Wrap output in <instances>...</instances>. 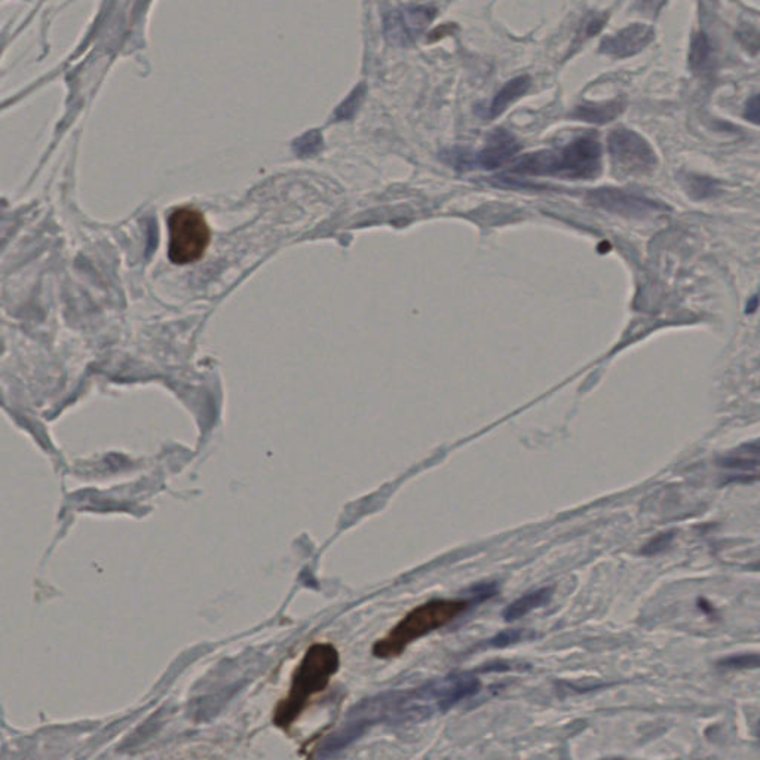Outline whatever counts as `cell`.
<instances>
[{
	"mask_svg": "<svg viewBox=\"0 0 760 760\" xmlns=\"http://www.w3.org/2000/svg\"><path fill=\"white\" fill-rule=\"evenodd\" d=\"M510 173L526 177L592 180L601 173V144L596 134H584L565 146L521 156Z\"/></svg>",
	"mask_w": 760,
	"mask_h": 760,
	"instance_id": "6da1fadb",
	"label": "cell"
},
{
	"mask_svg": "<svg viewBox=\"0 0 760 760\" xmlns=\"http://www.w3.org/2000/svg\"><path fill=\"white\" fill-rule=\"evenodd\" d=\"M339 667L340 657L333 645H312L294 670L289 694L276 706L274 723L281 730L289 731L294 722L302 716L312 699L327 690L331 677L339 672Z\"/></svg>",
	"mask_w": 760,
	"mask_h": 760,
	"instance_id": "7a4b0ae2",
	"label": "cell"
},
{
	"mask_svg": "<svg viewBox=\"0 0 760 760\" xmlns=\"http://www.w3.org/2000/svg\"><path fill=\"white\" fill-rule=\"evenodd\" d=\"M470 605L471 601L463 599H437L416 606L373 646L374 657L383 659L398 657L413 642L454 621Z\"/></svg>",
	"mask_w": 760,
	"mask_h": 760,
	"instance_id": "3957f363",
	"label": "cell"
},
{
	"mask_svg": "<svg viewBox=\"0 0 760 760\" xmlns=\"http://www.w3.org/2000/svg\"><path fill=\"white\" fill-rule=\"evenodd\" d=\"M168 256L176 265H189L204 256L209 244V227L198 209L182 207L168 217Z\"/></svg>",
	"mask_w": 760,
	"mask_h": 760,
	"instance_id": "277c9868",
	"label": "cell"
},
{
	"mask_svg": "<svg viewBox=\"0 0 760 760\" xmlns=\"http://www.w3.org/2000/svg\"><path fill=\"white\" fill-rule=\"evenodd\" d=\"M608 151L617 176H646L658 165L654 147L633 129H614L608 138Z\"/></svg>",
	"mask_w": 760,
	"mask_h": 760,
	"instance_id": "5b68a950",
	"label": "cell"
},
{
	"mask_svg": "<svg viewBox=\"0 0 760 760\" xmlns=\"http://www.w3.org/2000/svg\"><path fill=\"white\" fill-rule=\"evenodd\" d=\"M587 200L596 208L623 216V217L639 218V220L663 213L664 209L667 208L657 200L628 193L615 187H601L596 191L588 192Z\"/></svg>",
	"mask_w": 760,
	"mask_h": 760,
	"instance_id": "8992f818",
	"label": "cell"
},
{
	"mask_svg": "<svg viewBox=\"0 0 760 760\" xmlns=\"http://www.w3.org/2000/svg\"><path fill=\"white\" fill-rule=\"evenodd\" d=\"M655 30L646 24H630L601 40V53L609 57L628 58L642 53L654 40Z\"/></svg>",
	"mask_w": 760,
	"mask_h": 760,
	"instance_id": "52a82bcc",
	"label": "cell"
},
{
	"mask_svg": "<svg viewBox=\"0 0 760 760\" xmlns=\"http://www.w3.org/2000/svg\"><path fill=\"white\" fill-rule=\"evenodd\" d=\"M521 151V144L510 131L496 128L489 134L485 147L476 155V167L494 171L507 164Z\"/></svg>",
	"mask_w": 760,
	"mask_h": 760,
	"instance_id": "ba28073f",
	"label": "cell"
},
{
	"mask_svg": "<svg viewBox=\"0 0 760 760\" xmlns=\"http://www.w3.org/2000/svg\"><path fill=\"white\" fill-rule=\"evenodd\" d=\"M436 17V9L416 6L396 12L388 20L387 33L396 45L410 44V39L421 33Z\"/></svg>",
	"mask_w": 760,
	"mask_h": 760,
	"instance_id": "9c48e42d",
	"label": "cell"
},
{
	"mask_svg": "<svg viewBox=\"0 0 760 760\" xmlns=\"http://www.w3.org/2000/svg\"><path fill=\"white\" fill-rule=\"evenodd\" d=\"M624 109H625V102L621 98L603 102H584L575 107V110L570 113V118L590 122V124L605 125L617 119L623 113Z\"/></svg>",
	"mask_w": 760,
	"mask_h": 760,
	"instance_id": "30bf717a",
	"label": "cell"
},
{
	"mask_svg": "<svg viewBox=\"0 0 760 760\" xmlns=\"http://www.w3.org/2000/svg\"><path fill=\"white\" fill-rule=\"evenodd\" d=\"M757 458H759V445L757 441H755L753 445H743L722 459L721 467L730 470L734 476L737 474L739 480L744 477V480L750 481V476L756 478L757 462H759Z\"/></svg>",
	"mask_w": 760,
	"mask_h": 760,
	"instance_id": "8fae6325",
	"label": "cell"
},
{
	"mask_svg": "<svg viewBox=\"0 0 760 760\" xmlns=\"http://www.w3.org/2000/svg\"><path fill=\"white\" fill-rule=\"evenodd\" d=\"M530 86H532V79L527 75L517 76L514 79L508 80L507 84L503 85V88L499 89V93L494 95V102L487 111V118L494 119L503 115L512 102H516L519 98L527 94Z\"/></svg>",
	"mask_w": 760,
	"mask_h": 760,
	"instance_id": "7c38bea8",
	"label": "cell"
},
{
	"mask_svg": "<svg viewBox=\"0 0 760 760\" xmlns=\"http://www.w3.org/2000/svg\"><path fill=\"white\" fill-rule=\"evenodd\" d=\"M552 599V588L545 587L535 590V592H526L525 596L517 599L514 603L508 606L507 609L503 610V618L505 621H516V619L523 618L525 615L530 614L532 610L539 609L543 606L548 605Z\"/></svg>",
	"mask_w": 760,
	"mask_h": 760,
	"instance_id": "4fadbf2b",
	"label": "cell"
},
{
	"mask_svg": "<svg viewBox=\"0 0 760 760\" xmlns=\"http://www.w3.org/2000/svg\"><path fill=\"white\" fill-rule=\"evenodd\" d=\"M712 44L708 36L704 31H699L694 36L690 49V66L692 70L703 71L710 66L712 58Z\"/></svg>",
	"mask_w": 760,
	"mask_h": 760,
	"instance_id": "5bb4252c",
	"label": "cell"
},
{
	"mask_svg": "<svg viewBox=\"0 0 760 760\" xmlns=\"http://www.w3.org/2000/svg\"><path fill=\"white\" fill-rule=\"evenodd\" d=\"M686 192L694 200H708L719 193V183L699 174H690L685 180Z\"/></svg>",
	"mask_w": 760,
	"mask_h": 760,
	"instance_id": "9a60e30c",
	"label": "cell"
},
{
	"mask_svg": "<svg viewBox=\"0 0 760 760\" xmlns=\"http://www.w3.org/2000/svg\"><path fill=\"white\" fill-rule=\"evenodd\" d=\"M441 158L445 164H449L450 167H454L459 171H467V169L476 167V155H472L471 151L462 149V147H454V149L443 151Z\"/></svg>",
	"mask_w": 760,
	"mask_h": 760,
	"instance_id": "2e32d148",
	"label": "cell"
},
{
	"mask_svg": "<svg viewBox=\"0 0 760 760\" xmlns=\"http://www.w3.org/2000/svg\"><path fill=\"white\" fill-rule=\"evenodd\" d=\"M364 85L356 86V88L349 94V97H347V100L338 107V110H336V118H338V120L351 119L352 116L355 115L356 110L360 109L361 102H364Z\"/></svg>",
	"mask_w": 760,
	"mask_h": 760,
	"instance_id": "e0dca14e",
	"label": "cell"
},
{
	"mask_svg": "<svg viewBox=\"0 0 760 760\" xmlns=\"http://www.w3.org/2000/svg\"><path fill=\"white\" fill-rule=\"evenodd\" d=\"M321 144H323L321 134L318 131H311V133L305 134L303 137L298 138L294 147L300 155H312V153L320 151Z\"/></svg>",
	"mask_w": 760,
	"mask_h": 760,
	"instance_id": "ac0fdd59",
	"label": "cell"
},
{
	"mask_svg": "<svg viewBox=\"0 0 760 760\" xmlns=\"http://www.w3.org/2000/svg\"><path fill=\"white\" fill-rule=\"evenodd\" d=\"M757 663H759V659H757V655H753V657H748V655H744V657H731V658L725 659V661H722L721 667H723V668L757 667Z\"/></svg>",
	"mask_w": 760,
	"mask_h": 760,
	"instance_id": "d6986e66",
	"label": "cell"
},
{
	"mask_svg": "<svg viewBox=\"0 0 760 760\" xmlns=\"http://www.w3.org/2000/svg\"><path fill=\"white\" fill-rule=\"evenodd\" d=\"M673 538H674V535L673 534H663L659 535L658 538H655L650 545H646L645 554H655V552H661L664 548L667 547L668 543H672Z\"/></svg>",
	"mask_w": 760,
	"mask_h": 760,
	"instance_id": "ffe728a7",
	"label": "cell"
},
{
	"mask_svg": "<svg viewBox=\"0 0 760 760\" xmlns=\"http://www.w3.org/2000/svg\"><path fill=\"white\" fill-rule=\"evenodd\" d=\"M744 118L755 125L759 124V95L757 94H755L746 104Z\"/></svg>",
	"mask_w": 760,
	"mask_h": 760,
	"instance_id": "44dd1931",
	"label": "cell"
},
{
	"mask_svg": "<svg viewBox=\"0 0 760 760\" xmlns=\"http://www.w3.org/2000/svg\"><path fill=\"white\" fill-rule=\"evenodd\" d=\"M603 24H605V20H597V18H594V20L588 24L587 36H592L599 33V31L601 30Z\"/></svg>",
	"mask_w": 760,
	"mask_h": 760,
	"instance_id": "7402d4cb",
	"label": "cell"
}]
</instances>
